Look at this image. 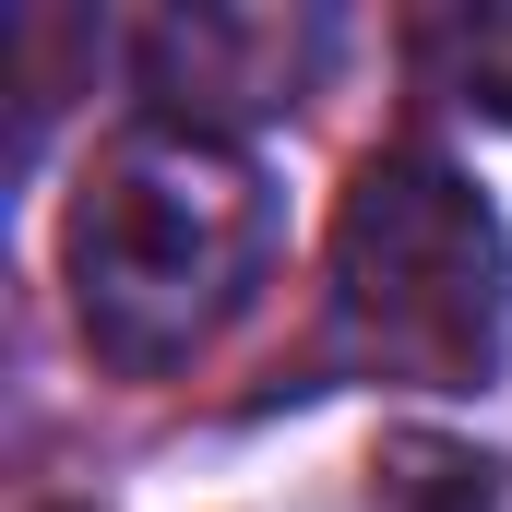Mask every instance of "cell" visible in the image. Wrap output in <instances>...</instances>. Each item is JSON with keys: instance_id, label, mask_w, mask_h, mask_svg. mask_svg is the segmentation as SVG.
Returning a JSON list of instances; mask_svg holds the SVG:
<instances>
[{"instance_id": "6da1fadb", "label": "cell", "mask_w": 512, "mask_h": 512, "mask_svg": "<svg viewBox=\"0 0 512 512\" xmlns=\"http://www.w3.org/2000/svg\"><path fill=\"white\" fill-rule=\"evenodd\" d=\"M274 274V179L239 131L191 120H131L84 155L72 215H60V286L84 346L167 382L191 370Z\"/></svg>"}, {"instance_id": "7a4b0ae2", "label": "cell", "mask_w": 512, "mask_h": 512, "mask_svg": "<svg viewBox=\"0 0 512 512\" xmlns=\"http://www.w3.org/2000/svg\"><path fill=\"white\" fill-rule=\"evenodd\" d=\"M322 286H334V358L370 382L477 393L512 358V239L477 203V179L417 143H382L346 179Z\"/></svg>"}, {"instance_id": "3957f363", "label": "cell", "mask_w": 512, "mask_h": 512, "mask_svg": "<svg viewBox=\"0 0 512 512\" xmlns=\"http://www.w3.org/2000/svg\"><path fill=\"white\" fill-rule=\"evenodd\" d=\"M322 60H334V24L322 12H274V0H191V12H155L131 36V72H143L155 120H191V131L298 108Z\"/></svg>"}, {"instance_id": "277c9868", "label": "cell", "mask_w": 512, "mask_h": 512, "mask_svg": "<svg viewBox=\"0 0 512 512\" xmlns=\"http://www.w3.org/2000/svg\"><path fill=\"white\" fill-rule=\"evenodd\" d=\"M370 512H512V453L405 429V441H382V465H370Z\"/></svg>"}, {"instance_id": "5b68a950", "label": "cell", "mask_w": 512, "mask_h": 512, "mask_svg": "<svg viewBox=\"0 0 512 512\" xmlns=\"http://www.w3.org/2000/svg\"><path fill=\"white\" fill-rule=\"evenodd\" d=\"M417 72L441 96H465L477 120H512V0H453V12H417Z\"/></svg>"}]
</instances>
